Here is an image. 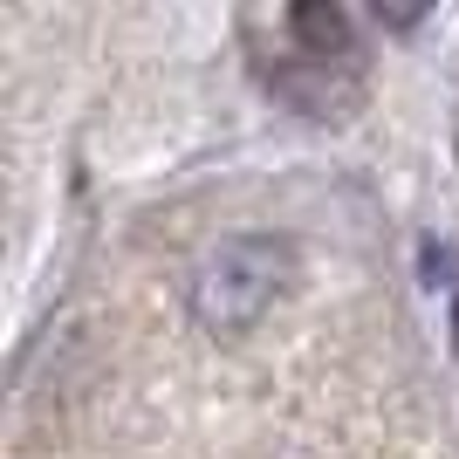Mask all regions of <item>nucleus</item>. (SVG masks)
Segmentation results:
<instances>
[{"label":"nucleus","mask_w":459,"mask_h":459,"mask_svg":"<svg viewBox=\"0 0 459 459\" xmlns=\"http://www.w3.org/2000/svg\"><path fill=\"white\" fill-rule=\"evenodd\" d=\"M288 268H295L288 240H274V233H233L192 274V316L206 329H220V336L254 329L274 308V295L288 288Z\"/></svg>","instance_id":"nucleus-1"},{"label":"nucleus","mask_w":459,"mask_h":459,"mask_svg":"<svg viewBox=\"0 0 459 459\" xmlns=\"http://www.w3.org/2000/svg\"><path fill=\"white\" fill-rule=\"evenodd\" d=\"M288 35L302 41V56H316V62H350V14L329 7V0L295 7V14H288Z\"/></svg>","instance_id":"nucleus-3"},{"label":"nucleus","mask_w":459,"mask_h":459,"mask_svg":"<svg viewBox=\"0 0 459 459\" xmlns=\"http://www.w3.org/2000/svg\"><path fill=\"white\" fill-rule=\"evenodd\" d=\"M274 90H281L302 117H343L350 103H357V76H350V62H316V56L274 69Z\"/></svg>","instance_id":"nucleus-2"}]
</instances>
